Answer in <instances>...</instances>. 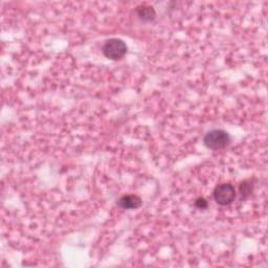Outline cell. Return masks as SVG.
I'll return each mask as SVG.
<instances>
[{"label":"cell","instance_id":"6da1fadb","mask_svg":"<svg viewBox=\"0 0 268 268\" xmlns=\"http://www.w3.org/2000/svg\"><path fill=\"white\" fill-rule=\"evenodd\" d=\"M229 141H231L229 134L222 129L210 130L205 134L203 138L205 147L214 151L224 149L228 145Z\"/></svg>","mask_w":268,"mask_h":268},{"label":"cell","instance_id":"7a4b0ae2","mask_svg":"<svg viewBox=\"0 0 268 268\" xmlns=\"http://www.w3.org/2000/svg\"><path fill=\"white\" fill-rule=\"evenodd\" d=\"M102 52L106 58L110 60H120L127 53V45L118 38H111L104 43Z\"/></svg>","mask_w":268,"mask_h":268},{"label":"cell","instance_id":"3957f363","mask_svg":"<svg viewBox=\"0 0 268 268\" xmlns=\"http://www.w3.org/2000/svg\"><path fill=\"white\" fill-rule=\"evenodd\" d=\"M236 198L235 187L231 184H221L214 190V199L219 205L226 206L233 203Z\"/></svg>","mask_w":268,"mask_h":268},{"label":"cell","instance_id":"277c9868","mask_svg":"<svg viewBox=\"0 0 268 268\" xmlns=\"http://www.w3.org/2000/svg\"><path fill=\"white\" fill-rule=\"evenodd\" d=\"M141 198L133 194L124 195L118 201V205L123 209H136L141 205Z\"/></svg>","mask_w":268,"mask_h":268},{"label":"cell","instance_id":"5b68a950","mask_svg":"<svg viewBox=\"0 0 268 268\" xmlns=\"http://www.w3.org/2000/svg\"><path fill=\"white\" fill-rule=\"evenodd\" d=\"M136 12H137V15L141 19V20L146 21V22L153 21L156 17L155 9L153 8L152 6H150V5L139 6V7H137Z\"/></svg>","mask_w":268,"mask_h":268},{"label":"cell","instance_id":"8992f818","mask_svg":"<svg viewBox=\"0 0 268 268\" xmlns=\"http://www.w3.org/2000/svg\"><path fill=\"white\" fill-rule=\"evenodd\" d=\"M254 190V185L252 183V180H244L240 185V193L242 197L246 198L250 196Z\"/></svg>","mask_w":268,"mask_h":268},{"label":"cell","instance_id":"52a82bcc","mask_svg":"<svg viewBox=\"0 0 268 268\" xmlns=\"http://www.w3.org/2000/svg\"><path fill=\"white\" fill-rule=\"evenodd\" d=\"M195 206L199 209H206L208 206V203L205 198L203 197H199L195 200Z\"/></svg>","mask_w":268,"mask_h":268}]
</instances>
